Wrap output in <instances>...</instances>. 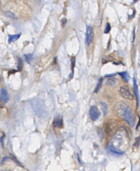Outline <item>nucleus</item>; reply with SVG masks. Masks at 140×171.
Masks as SVG:
<instances>
[{"mask_svg":"<svg viewBox=\"0 0 140 171\" xmlns=\"http://www.w3.org/2000/svg\"><path fill=\"white\" fill-rule=\"evenodd\" d=\"M115 110L117 114L121 116L131 127L135 125V114L132 109L125 103L123 102L118 103L115 106Z\"/></svg>","mask_w":140,"mask_h":171,"instance_id":"obj_1","label":"nucleus"},{"mask_svg":"<svg viewBox=\"0 0 140 171\" xmlns=\"http://www.w3.org/2000/svg\"><path fill=\"white\" fill-rule=\"evenodd\" d=\"M123 143L124 138L123 135L120 133H117L111 141L110 150L117 153H121L120 148L123 146Z\"/></svg>","mask_w":140,"mask_h":171,"instance_id":"obj_2","label":"nucleus"},{"mask_svg":"<svg viewBox=\"0 0 140 171\" xmlns=\"http://www.w3.org/2000/svg\"><path fill=\"white\" fill-rule=\"evenodd\" d=\"M120 95L125 99L132 100L133 98V95L130 92L129 89L126 86H121L119 90Z\"/></svg>","mask_w":140,"mask_h":171,"instance_id":"obj_3","label":"nucleus"},{"mask_svg":"<svg viewBox=\"0 0 140 171\" xmlns=\"http://www.w3.org/2000/svg\"><path fill=\"white\" fill-rule=\"evenodd\" d=\"M94 38V32L93 28L90 26H88L86 28V32L85 34V43L88 45H90L93 40Z\"/></svg>","mask_w":140,"mask_h":171,"instance_id":"obj_4","label":"nucleus"},{"mask_svg":"<svg viewBox=\"0 0 140 171\" xmlns=\"http://www.w3.org/2000/svg\"><path fill=\"white\" fill-rule=\"evenodd\" d=\"M100 116L99 109L96 106H91L89 110V116L93 121L96 120Z\"/></svg>","mask_w":140,"mask_h":171,"instance_id":"obj_5","label":"nucleus"},{"mask_svg":"<svg viewBox=\"0 0 140 171\" xmlns=\"http://www.w3.org/2000/svg\"><path fill=\"white\" fill-rule=\"evenodd\" d=\"M116 127V123L113 121L109 122L106 127V132L109 136H112L115 131Z\"/></svg>","mask_w":140,"mask_h":171,"instance_id":"obj_6","label":"nucleus"},{"mask_svg":"<svg viewBox=\"0 0 140 171\" xmlns=\"http://www.w3.org/2000/svg\"><path fill=\"white\" fill-rule=\"evenodd\" d=\"M1 98L4 103H7L10 100V96L7 90L5 88H2L1 90Z\"/></svg>","mask_w":140,"mask_h":171,"instance_id":"obj_7","label":"nucleus"},{"mask_svg":"<svg viewBox=\"0 0 140 171\" xmlns=\"http://www.w3.org/2000/svg\"><path fill=\"white\" fill-rule=\"evenodd\" d=\"M53 125L55 127L58 128H60L62 127L63 125V121L61 116H55L53 121Z\"/></svg>","mask_w":140,"mask_h":171,"instance_id":"obj_8","label":"nucleus"},{"mask_svg":"<svg viewBox=\"0 0 140 171\" xmlns=\"http://www.w3.org/2000/svg\"><path fill=\"white\" fill-rule=\"evenodd\" d=\"M118 80L115 78H110L106 81V85L112 87H116L118 84Z\"/></svg>","mask_w":140,"mask_h":171,"instance_id":"obj_9","label":"nucleus"},{"mask_svg":"<svg viewBox=\"0 0 140 171\" xmlns=\"http://www.w3.org/2000/svg\"><path fill=\"white\" fill-rule=\"evenodd\" d=\"M119 75H120L121 78L126 81V82H128L129 80H130V76L128 74V72H120L119 73Z\"/></svg>","mask_w":140,"mask_h":171,"instance_id":"obj_10","label":"nucleus"},{"mask_svg":"<svg viewBox=\"0 0 140 171\" xmlns=\"http://www.w3.org/2000/svg\"><path fill=\"white\" fill-rule=\"evenodd\" d=\"M21 34L19 33L18 34L16 35H10L9 36V39H8V42L10 43H12V42H14L16 40H18L19 37H20Z\"/></svg>","mask_w":140,"mask_h":171,"instance_id":"obj_11","label":"nucleus"},{"mask_svg":"<svg viewBox=\"0 0 140 171\" xmlns=\"http://www.w3.org/2000/svg\"><path fill=\"white\" fill-rule=\"evenodd\" d=\"M114 60V58L110 56H104L102 58V63L103 64H106L107 62H110L112 61H113Z\"/></svg>","mask_w":140,"mask_h":171,"instance_id":"obj_12","label":"nucleus"},{"mask_svg":"<svg viewBox=\"0 0 140 171\" xmlns=\"http://www.w3.org/2000/svg\"><path fill=\"white\" fill-rule=\"evenodd\" d=\"M102 81H103V78L102 77H101V78H100V79H99L98 83H97V86H96V87L95 88V91H94L95 92H97L99 91L100 90V89L101 88V86H102Z\"/></svg>","mask_w":140,"mask_h":171,"instance_id":"obj_13","label":"nucleus"},{"mask_svg":"<svg viewBox=\"0 0 140 171\" xmlns=\"http://www.w3.org/2000/svg\"><path fill=\"white\" fill-rule=\"evenodd\" d=\"M134 85L135 92V94H136V96L137 104H139V92H138V90H137V84H136V81L135 78H134Z\"/></svg>","mask_w":140,"mask_h":171,"instance_id":"obj_14","label":"nucleus"},{"mask_svg":"<svg viewBox=\"0 0 140 171\" xmlns=\"http://www.w3.org/2000/svg\"><path fill=\"white\" fill-rule=\"evenodd\" d=\"M100 105H101V109L104 113V115H106L107 113V111H108V107H107V105L104 102H101L100 103Z\"/></svg>","mask_w":140,"mask_h":171,"instance_id":"obj_15","label":"nucleus"},{"mask_svg":"<svg viewBox=\"0 0 140 171\" xmlns=\"http://www.w3.org/2000/svg\"><path fill=\"white\" fill-rule=\"evenodd\" d=\"M5 14L7 15V16H8V17L11 18H12V19H17L16 16L14 13H13L12 12H10V11H7V12H5Z\"/></svg>","mask_w":140,"mask_h":171,"instance_id":"obj_16","label":"nucleus"},{"mask_svg":"<svg viewBox=\"0 0 140 171\" xmlns=\"http://www.w3.org/2000/svg\"><path fill=\"white\" fill-rule=\"evenodd\" d=\"M110 29H111V27H110V24H108V23L107 24L106 28H105V32H104L105 34H108L110 31Z\"/></svg>","mask_w":140,"mask_h":171,"instance_id":"obj_17","label":"nucleus"},{"mask_svg":"<svg viewBox=\"0 0 140 171\" xmlns=\"http://www.w3.org/2000/svg\"><path fill=\"white\" fill-rule=\"evenodd\" d=\"M71 65H72V70L73 72V70H74V68L75 67V57H73L71 58Z\"/></svg>","mask_w":140,"mask_h":171,"instance_id":"obj_18","label":"nucleus"},{"mask_svg":"<svg viewBox=\"0 0 140 171\" xmlns=\"http://www.w3.org/2000/svg\"><path fill=\"white\" fill-rule=\"evenodd\" d=\"M140 137H139L137 138H136V141H135V144H134V146H139L140 144Z\"/></svg>","mask_w":140,"mask_h":171,"instance_id":"obj_19","label":"nucleus"},{"mask_svg":"<svg viewBox=\"0 0 140 171\" xmlns=\"http://www.w3.org/2000/svg\"><path fill=\"white\" fill-rule=\"evenodd\" d=\"M66 22H67V19L66 18H62V19L61 23V25H62V27H64L65 25Z\"/></svg>","mask_w":140,"mask_h":171,"instance_id":"obj_20","label":"nucleus"},{"mask_svg":"<svg viewBox=\"0 0 140 171\" xmlns=\"http://www.w3.org/2000/svg\"><path fill=\"white\" fill-rule=\"evenodd\" d=\"M26 56V60H31V55H25Z\"/></svg>","mask_w":140,"mask_h":171,"instance_id":"obj_21","label":"nucleus"},{"mask_svg":"<svg viewBox=\"0 0 140 171\" xmlns=\"http://www.w3.org/2000/svg\"><path fill=\"white\" fill-rule=\"evenodd\" d=\"M140 116H139V124H137V127H136V129H137V128H138V127H139V126H140Z\"/></svg>","mask_w":140,"mask_h":171,"instance_id":"obj_22","label":"nucleus"},{"mask_svg":"<svg viewBox=\"0 0 140 171\" xmlns=\"http://www.w3.org/2000/svg\"><path fill=\"white\" fill-rule=\"evenodd\" d=\"M115 75V74H113V75H106V77H112L113 76H114Z\"/></svg>","mask_w":140,"mask_h":171,"instance_id":"obj_23","label":"nucleus"},{"mask_svg":"<svg viewBox=\"0 0 140 171\" xmlns=\"http://www.w3.org/2000/svg\"><path fill=\"white\" fill-rule=\"evenodd\" d=\"M133 1H134V2H137L139 0H133Z\"/></svg>","mask_w":140,"mask_h":171,"instance_id":"obj_24","label":"nucleus"},{"mask_svg":"<svg viewBox=\"0 0 140 171\" xmlns=\"http://www.w3.org/2000/svg\"><path fill=\"white\" fill-rule=\"evenodd\" d=\"M0 5H1V1H0Z\"/></svg>","mask_w":140,"mask_h":171,"instance_id":"obj_25","label":"nucleus"},{"mask_svg":"<svg viewBox=\"0 0 140 171\" xmlns=\"http://www.w3.org/2000/svg\"></svg>","mask_w":140,"mask_h":171,"instance_id":"obj_26","label":"nucleus"}]
</instances>
